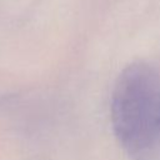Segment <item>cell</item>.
Here are the masks:
<instances>
[{"mask_svg":"<svg viewBox=\"0 0 160 160\" xmlns=\"http://www.w3.org/2000/svg\"><path fill=\"white\" fill-rule=\"evenodd\" d=\"M111 120L121 146L135 160L160 155V76L135 62L119 75L111 99Z\"/></svg>","mask_w":160,"mask_h":160,"instance_id":"obj_1","label":"cell"}]
</instances>
